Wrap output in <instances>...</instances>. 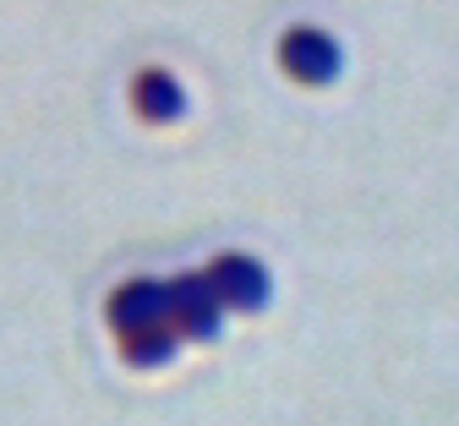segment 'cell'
<instances>
[{"label": "cell", "mask_w": 459, "mask_h": 426, "mask_svg": "<svg viewBox=\"0 0 459 426\" xmlns=\"http://www.w3.org/2000/svg\"><path fill=\"white\" fill-rule=\"evenodd\" d=\"M208 290L219 295V307H236V312H257L268 300V268L252 257H219L208 274Z\"/></svg>", "instance_id": "3957f363"}, {"label": "cell", "mask_w": 459, "mask_h": 426, "mask_svg": "<svg viewBox=\"0 0 459 426\" xmlns=\"http://www.w3.org/2000/svg\"><path fill=\"white\" fill-rule=\"evenodd\" d=\"M279 60H284V72L301 77V83H333L339 77V44L317 28H296L279 44Z\"/></svg>", "instance_id": "277c9868"}, {"label": "cell", "mask_w": 459, "mask_h": 426, "mask_svg": "<svg viewBox=\"0 0 459 426\" xmlns=\"http://www.w3.org/2000/svg\"><path fill=\"white\" fill-rule=\"evenodd\" d=\"M176 344H181V334H176V328H143V334L121 339V350H126L132 367H164V361L176 355Z\"/></svg>", "instance_id": "8992f818"}, {"label": "cell", "mask_w": 459, "mask_h": 426, "mask_svg": "<svg viewBox=\"0 0 459 426\" xmlns=\"http://www.w3.org/2000/svg\"><path fill=\"white\" fill-rule=\"evenodd\" d=\"M109 323L121 339L143 334V328H169V284H153V279H132L121 295L109 300Z\"/></svg>", "instance_id": "7a4b0ae2"}, {"label": "cell", "mask_w": 459, "mask_h": 426, "mask_svg": "<svg viewBox=\"0 0 459 426\" xmlns=\"http://www.w3.org/2000/svg\"><path fill=\"white\" fill-rule=\"evenodd\" d=\"M132 99H137V109L148 120H181V109H186V93L176 88V77H164V72H143Z\"/></svg>", "instance_id": "5b68a950"}, {"label": "cell", "mask_w": 459, "mask_h": 426, "mask_svg": "<svg viewBox=\"0 0 459 426\" xmlns=\"http://www.w3.org/2000/svg\"><path fill=\"white\" fill-rule=\"evenodd\" d=\"M219 317H224V307L203 274L169 279V328L181 339H219Z\"/></svg>", "instance_id": "6da1fadb"}]
</instances>
